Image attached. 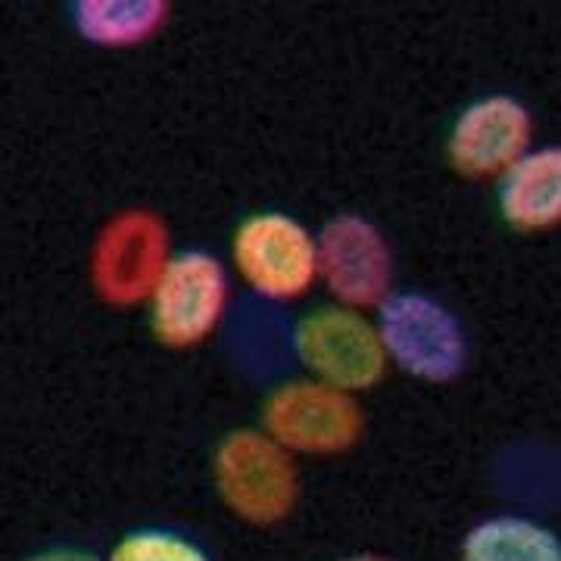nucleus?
I'll list each match as a JSON object with an SVG mask.
<instances>
[{
    "mask_svg": "<svg viewBox=\"0 0 561 561\" xmlns=\"http://www.w3.org/2000/svg\"><path fill=\"white\" fill-rule=\"evenodd\" d=\"M213 486L221 505L250 527H278L302 500L300 465L260 424L234 427L216 443Z\"/></svg>",
    "mask_w": 561,
    "mask_h": 561,
    "instance_id": "nucleus-1",
    "label": "nucleus"
},
{
    "mask_svg": "<svg viewBox=\"0 0 561 561\" xmlns=\"http://www.w3.org/2000/svg\"><path fill=\"white\" fill-rule=\"evenodd\" d=\"M378 334L390 368L412 381H459L471 362V343L461 319L424 290H393L378 306Z\"/></svg>",
    "mask_w": 561,
    "mask_h": 561,
    "instance_id": "nucleus-2",
    "label": "nucleus"
},
{
    "mask_svg": "<svg viewBox=\"0 0 561 561\" xmlns=\"http://www.w3.org/2000/svg\"><path fill=\"white\" fill-rule=\"evenodd\" d=\"M172 250V231L150 206H128L103 221L88 253V280L94 297L110 309L147 306Z\"/></svg>",
    "mask_w": 561,
    "mask_h": 561,
    "instance_id": "nucleus-3",
    "label": "nucleus"
},
{
    "mask_svg": "<svg viewBox=\"0 0 561 561\" xmlns=\"http://www.w3.org/2000/svg\"><path fill=\"white\" fill-rule=\"evenodd\" d=\"M231 272L260 300H302L319 284L316 231L280 209L250 213L231 234Z\"/></svg>",
    "mask_w": 561,
    "mask_h": 561,
    "instance_id": "nucleus-4",
    "label": "nucleus"
},
{
    "mask_svg": "<svg viewBox=\"0 0 561 561\" xmlns=\"http://www.w3.org/2000/svg\"><path fill=\"white\" fill-rule=\"evenodd\" d=\"M290 350L306 378L353 397L378 387L390 368L375 319L341 302L306 309L290 331Z\"/></svg>",
    "mask_w": 561,
    "mask_h": 561,
    "instance_id": "nucleus-5",
    "label": "nucleus"
},
{
    "mask_svg": "<svg viewBox=\"0 0 561 561\" xmlns=\"http://www.w3.org/2000/svg\"><path fill=\"white\" fill-rule=\"evenodd\" d=\"M260 427L294 459H334L359 446L365 409L353 393L302 375L265 393Z\"/></svg>",
    "mask_w": 561,
    "mask_h": 561,
    "instance_id": "nucleus-6",
    "label": "nucleus"
},
{
    "mask_svg": "<svg viewBox=\"0 0 561 561\" xmlns=\"http://www.w3.org/2000/svg\"><path fill=\"white\" fill-rule=\"evenodd\" d=\"M147 324L165 350L213 341L231 309V272L209 250H179L147 300Z\"/></svg>",
    "mask_w": 561,
    "mask_h": 561,
    "instance_id": "nucleus-7",
    "label": "nucleus"
},
{
    "mask_svg": "<svg viewBox=\"0 0 561 561\" xmlns=\"http://www.w3.org/2000/svg\"><path fill=\"white\" fill-rule=\"evenodd\" d=\"M319 241V284L331 302L350 309H378L397 287V260L378 221L362 213H337L316 231Z\"/></svg>",
    "mask_w": 561,
    "mask_h": 561,
    "instance_id": "nucleus-8",
    "label": "nucleus"
},
{
    "mask_svg": "<svg viewBox=\"0 0 561 561\" xmlns=\"http://www.w3.org/2000/svg\"><path fill=\"white\" fill-rule=\"evenodd\" d=\"M534 147V113L512 94H483L449 125L446 162L461 179H502Z\"/></svg>",
    "mask_w": 561,
    "mask_h": 561,
    "instance_id": "nucleus-9",
    "label": "nucleus"
},
{
    "mask_svg": "<svg viewBox=\"0 0 561 561\" xmlns=\"http://www.w3.org/2000/svg\"><path fill=\"white\" fill-rule=\"evenodd\" d=\"M496 213L518 234L561 228V144L530 147L496 179Z\"/></svg>",
    "mask_w": 561,
    "mask_h": 561,
    "instance_id": "nucleus-10",
    "label": "nucleus"
},
{
    "mask_svg": "<svg viewBox=\"0 0 561 561\" xmlns=\"http://www.w3.org/2000/svg\"><path fill=\"white\" fill-rule=\"evenodd\" d=\"M172 20L162 0H79L69 3V25L84 44L101 50H131L160 38Z\"/></svg>",
    "mask_w": 561,
    "mask_h": 561,
    "instance_id": "nucleus-11",
    "label": "nucleus"
},
{
    "mask_svg": "<svg viewBox=\"0 0 561 561\" xmlns=\"http://www.w3.org/2000/svg\"><path fill=\"white\" fill-rule=\"evenodd\" d=\"M461 561H561V534L530 515L502 512L474 522L459 542Z\"/></svg>",
    "mask_w": 561,
    "mask_h": 561,
    "instance_id": "nucleus-12",
    "label": "nucleus"
},
{
    "mask_svg": "<svg viewBox=\"0 0 561 561\" xmlns=\"http://www.w3.org/2000/svg\"><path fill=\"white\" fill-rule=\"evenodd\" d=\"M106 561H216L194 537L169 527H135L103 556Z\"/></svg>",
    "mask_w": 561,
    "mask_h": 561,
    "instance_id": "nucleus-13",
    "label": "nucleus"
},
{
    "mask_svg": "<svg viewBox=\"0 0 561 561\" xmlns=\"http://www.w3.org/2000/svg\"><path fill=\"white\" fill-rule=\"evenodd\" d=\"M22 561H106L98 552L84 549V546H47V549H38L32 556H25Z\"/></svg>",
    "mask_w": 561,
    "mask_h": 561,
    "instance_id": "nucleus-14",
    "label": "nucleus"
},
{
    "mask_svg": "<svg viewBox=\"0 0 561 561\" xmlns=\"http://www.w3.org/2000/svg\"><path fill=\"white\" fill-rule=\"evenodd\" d=\"M337 561H393L387 559V556H378V552H353V556H343Z\"/></svg>",
    "mask_w": 561,
    "mask_h": 561,
    "instance_id": "nucleus-15",
    "label": "nucleus"
}]
</instances>
